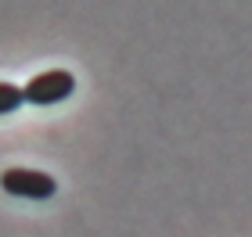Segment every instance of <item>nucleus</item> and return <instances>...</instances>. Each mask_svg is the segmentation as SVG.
I'll use <instances>...</instances> for the list:
<instances>
[{"label": "nucleus", "instance_id": "f257e3e1", "mask_svg": "<svg viewBox=\"0 0 252 237\" xmlns=\"http://www.w3.org/2000/svg\"><path fill=\"white\" fill-rule=\"evenodd\" d=\"M72 90H76V79L72 72H65V69H51V72H40V76H32L26 86H22V97H26V105H58V101L65 97H72Z\"/></svg>", "mask_w": 252, "mask_h": 237}, {"label": "nucleus", "instance_id": "f03ea898", "mask_svg": "<svg viewBox=\"0 0 252 237\" xmlns=\"http://www.w3.org/2000/svg\"><path fill=\"white\" fill-rule=\"evenodd\" d=\"M0 187L15 198H29V201H47L58 194V180L47 173H36V169H7L0 176Z\"/></svg>", "mask_w": 252, "mask_h": 237}, {"label": "nucleus", "instance_id": "7ed1b4c3", "mask_svg": "<svg viewBox=\"0 0 252 237\" xmlns=\"http://www.w3.org/2000/svg\"><path fill=\"white\" fill-rule=\"evenodd\" d=\"M26 105V97H22V86L15 83H0V115H7V111H18Z\"/></svg>", "mask_w": 252, "mask_h": 237}]
</instances>
